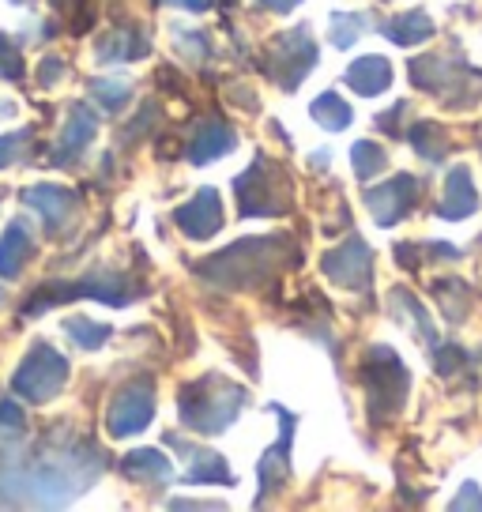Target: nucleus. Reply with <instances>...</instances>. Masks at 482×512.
Instances as JSON below:
<instances>
[{
	"mask_svg": "<svg viewBox=\"0 0 482 512\" xmlns=\"http://www.w3.org/2000/svg\"><path fill=\"white\" fill-rule=\"evenodd\" d=\"M230 147H234V132H230V128H223V125H204L193 136L189 159H193L196 166H204L208 159H219V155H226Z\"/></svg>",
	"mask_w": 482,
	"mask_h": 512,
	"instance_id": "4468645a",
	"label": "nucleus"
},
{
	"mask_svg": "<svg viewBox=\"0 0 482 512\" xmlns=\"http://www.w3.org/2000/svg\"><path fill=\"white\" fill-rule=\"evenodd\" d=\"M385 34L396 46H415V42L434 34V23L422 16V12H407V16H396L392 23H385Z\"/></svg>",
	"mask_w": 482,
	"mask_h": 512,
	"instance_id": "dca6fc26",
	"label": "nucleus"
},
{
	"mask_svg": "<svg viewBox=\"0 0 482 512\" xmlns=\"http://www.w3.org/2000/svg\"><path fill=\"white\" fill-rule=\"evenodd\" d=\"M177 223L189 238H211L219 226H223V208H219V196L215 189H200L196 200H189L185 208L177 211Z\"/></svg>",
	"mask_w": 482,
	"mask_h": 512,
	"instance_id": "0eeeda50",
	"label": "nucleus"
},
{
	"mask_svg": "<svg viewBox=\"0 0 482 512\" xmlns=\"http://www.w3.org/2000/svg\"><path fill=\"white\" fill-rule=\"evenodd\" d=\"M415 132H418V136H415L418 151H422V155H426L430 162L441 159V140H437V128L434 125H418Z\"/></svg>",
	"mask_w": 482,
	"mask_h": 512,
	"instance_id": "a878e982",
	"label": "nucleus"
},
{
	"mask_svg": "<svg viewBox=\"0 0 482 512\" xmlns=\"http://www.w3.org/2000/svg\"><path fill=\"white\" fill-rule=\"evenodd\" d=\"M475 185H471V174H467V166H456L449 177V192H445V204H441V215L445 219H464L475 211Z\"/></svg>",
	"mask_w": 482,
	"mask_h": 512,
	"instance_id": "ddd939ff",
	"label": "nucleus"
},
{
	"mask_svg": "<svg viewBox=\"0 0 482 512\" xmlns=\"http://www.w3.org/2000/svg\"><path fill=\"white\" fill-rule=\"evenodd\" d=\"M452 509H482V494L475 482H467L464 490H460V497L452 501Z\"/></svg>",
	"mask_w": 482,
	"mask_h": 512,
	"instance_id": "bb28decb",
	"label": "nucleus"
},
{
	"mask_svg": "<svg viewBox=\"0 0 482 512\" xmlns=\"http://www.w3.org/2000/svg\"><path fill=\"white\" fill-rule=\"evenodd\" d=\"M354 170H358V177H373L385 170V151L377 144H370V140H362V144H354Z\"/></svg>",
	"mask_w": 482,
	"mask_h": 512,
	"instance_id": "aec40b11",
	"label": "nucleus"
},
{
	"mask_svg": "<svg viewBox=\"0 0 482 512\" xmlns=\"http://www.w3.org/2000/svg\"><path fill=\"white\" fill-rule=\"evenodd\" d=\"M415 189H418L415 177L400 174L392 185H385V189H373L370 196H366V204H370V211L377 215V223L392 226L411 211V204H415Z\"/></svg>",
	"mask_w": 482,
	"mask_h": 512,
	"instance_id": "423d86ee",
	"label": "nucleus"
},
{
	"mask_svg": "<svg viewBox=\"0 0 482 512\" xmlns=\"http://www.w3.org/2000/svg\"><path fill=\"white\" fill-rule=\"evenodd\" d=\"M366 27H370V23H366L362 16H347V12H336V16H332V42H336L339 49H347L354 42V34L366 31Z\"/></svg>",
	"mask_w": 482,
	"mask_h": 512,
	"instance_id": "4be33fe9",
	"label": "nucleus"
},
{
	"mask_svg": "<svg viewBox=\"0 0 482 512\" xmlns=\"http://www.w3.org/2000/svg\"><path fill=\"white\" fill-rule=\"evenodd\" d=\"M347 83H351L358 95H381L388 83H392V68L381 57H362L358 64H351Z\"/></svg>",
	"mask_w": 482,
	"mask_h": 512,
	"instance_id": "f8f14e48",
	"label": "nucleus"
},
{
	"mask_svg": "<svg viewBox=\"0 0 482 512\" xmlns=\"http://www.w3.org/2000/svg\"><path fill=\"white\" fill-rule=\"evenodd\" d=\"M27 418L12 400H0V437H23Z\"/></svg>",
	"mask_w": 482,
	"mask_h": 512,
	"instance_id": "b1692460",
	"label": "nucleus"
},
{
	"mask_svg": "<svg viewBox=\"0 0 482 512\" xmlns=\"http://www.w3.org/2000/svg\"><path fill=\"white\" fill-rule=\"evenodd\" d=\"M23 200L46 219L53 234L68 223V215H72V208H76V196H72L68 189H53V185H34V189L23 192Z\"/></svg>",
	"mask_w": 482,
	"mask_h": 512,
	"instance_id": "6e6552de",
	"label": "nucleus"
},
{
	"mask_svg": "<svg viewBox=\"0 0 482 512\" xmlns=\"http://www.w3.org/2000/svg\"><path fill=\"white\" fill-rule=\"evenodd\" d=\"M102 452L91 445L42 448L0 456V501L4 505H65L102 475Z\"/></svg>",
	"mask_w": 482,
	"mask_h": 512,
	"instance_id": "f257e3e1",
	"label": "nucleus"
},
{
	"mask_svg": "<svg viewBox=\"0 0 482 512\" xmlns=\"http://www.w3.org/2000/svg\"><path fill=\"white\" fill-rule=\"evenodd\" d=\"M65 332L80 343L83 351H95V347H102V343L110 339V328H106V324H95V320H87V317H68Z\"/></svg>",
	"mask_w": 482,
	"mask_h": 512,
	"instance_id": "f3484780",
	"label": "nucleus"
},
{
	"mask_svg": "<svg viewBox=\"0 0 482 512\" xmlns=\"http://www.w3.org/2000/svg\"><path fill=\"white\" fill-rule=\"evenodd\" d=\"M95 128H98L95 113L87 110V106H76L72 117H68L61 144H57V151H53V166H68V159H76L83 147L95 140Z\"/></svg>",
	"mask_w": 482,
	"mask_h": 512,
	"instance_id": "1a4fd4ad",
	"label": "nucleus"
},
{
	"mask_svg": "<svg viewBox=\"0 0 482 512\" xmlns=\"http://www.w3.org/2000/svg\"><path fill=\"white\" fill-rule=\"evenodd\" d=\"M166 4H181V8H189V12H204L211 0H166Z\"/></svg>",
	"mask_w": 482,
	"mask_h": 512,
	"instance_id": "c85d7f7f",
	"label": "nucleus"
},
{
	"mask_svg": "<svg viewBox=\"0 0 482 512\" xmlns=\"http://www.w3.org/2000/svg\"><path fill=\"white\" fill-rule=\"evenodd\" d=\"M125 475L136 482H166L170 479V460L159 456V452H151V448H140V452H132L125 456Z\"/></svg>",
	"mask_w": 482,
	"mask_h": 512,
	"instance_id": "2eb2a0df",
	"label": "nucleus"
},
{
	"mask_svg": "<svg viewBox=\"0 0 482 512\" xmlns=\"http://www.w3.org/2000/svg\"><path fill=\"white\" fill-rule=\"evenodd\" d=\"M241 403H245V392L238 384L223 381V377H200V381L181 388L177 411H181L185 426H193L200 433H219L223 426L234 422Z\"/></svg>",
	"mask_w": 482,
	"mask_h": 512,
	"instance_id": "f03ea898",
	"label": "nucleus"
},
{
	"mask_svg": "<svg viewBox=\"0 0 482 512\" xmlns=\"http://www.w3.org/2000/svg\"><path fill=\"white\" fill-rule=\"evenodd\" d=\"M324 272L336 279L339 287H366L370 279V249L362 238H351L343 249H332L324 256Z\"/></svg>",
	"mask_w": 482,
	"mask_h": 512,
	"instance_id": "39448f33",
	"label": "nucleus"
},
{
	"mask_svg": "<svg viewBox=\"0 0 482 512\" xmlns=\"http://www.w3.org/2000/svg\"><path fill=\"white\" fill-rule=\"evenodd\" d=\"M260 4H264V8H275V12H290L298 0H260Z\"/></svg>",
	"mask_w": 482,
	"mask_h": 512,
	"instance_id": "c756f323",
	"label": "nucleus"
},
{
	"mask_svg": "<svg viewBox=\"0 0 482 512\" xmlns=\"http://www.w3.org/2000/svg\"><path fill=\"white\" fill-rule=\"evenodd\" d=\"M313 117L321 121L324 128H332V132H339V128L351 125V110L339 102L336 95H321L317 102H313Z\"/></svg>",
	"mask_w": 482,
	"mask_h": 512,
	"instance_id": "6ab92c4d",
	"label": "nucleus"
},
{
	"mask_svg": "<svg viewBox=\"0 0 482 512\" xmlns=\"http://www.w3.org/2000/svg\"><path fill=\"white\" fill-rule=\"evenodd\" d=\"M0 76L4 80H19L23 76V61H19V49L12 38L0 34Z\"/></svg>",
	"mask_w": 482,
	"mask_h": 512,
	"instance_id": "393cba45",
	"label": "nucleus"
},
{
	"mask_svg": "<svg viewBox=\"0 0 482 512\" xmlns=\"http://www.w3.org/2000/svg\"><path fill=\"white\" fill-rule=\"evenodd\" d=\"M27 147H31V132H27V128H23V132H8V136H0V166L23 162L27 159Z\"/></svg>",
	"mask_w": 482,
	"mask_h": 512,
	"instance_id": "5701e85b",
	"label": "nucleus"
},
{
	"mask_svg": "<svg viewBox=\"0 0 482 512\" xmlns=\"http://www.w3.org/2000/svg\"><path fill=\"white\" fill-rule=\"evenodd\" d=\"M91 95H95L106 110H121V102L129 98V83L125 80H91Z\"/></svg>",
	"mask_w": 482,
	"mask_h": 512,
	"instance_id": "412c9836",
	"label": "nucleus"
},
{
	"mask_svg": "<svg viewBox=\"0 0 482 512\" xmlns=\"http://www.w3.org/2000/svg\"><path fill=\"white\" fill-rule=\"evenodd\" d=\"M68 381V362L53 351L49 343H34L27 358L19 362L16 377H12V392L27 403H46L53 400Z\"/></svg>",
	"mask_w": 482,
	"mask_h": 512,
	"instance_id": "7ed1b4c3",
	"label": "nucleus"
},
{
	"mask_svg": "<svg viewBox=\"0 0 482 512\" xmlns=\"http://www.w3.org/2000/svg\"><path fill=\"white\" fill-rule=\"evenodd\" d=\"M151 415H155V388H151V381H136L117 392V400L110 403V415H106V426L113 437H132L151 422Z\"/></svg>",
	"mask_w": 482,
	"mask_h": 512,
	"instance_id": "20e7f679",
	"label": "nucleus"
},
{
	"mask_svg": "<svg viewBox=\"0 0 482 512\" xmlns=\"http://www.w3.org/2000/svg\"><path fill=\"white\" fill-rule=\"evenodd\" d=\"M132 38H140V34L136 31L110 34V38L98 46V57H102V61H136V57H144L147 46H129Z\"/></svg>",
	"mask_w": 482,
	"mask_h": 512,
	"instance_id": "a211bd4d",
	"label": "nucleus"
},
{
	"mask_svg": "<svg viewBox=\"0 0 482 512\" xmlns=\"http://www.w3.org/2000/svg\"><path fill=\"white\" fill-rule=\"evenodd\" d=\"M12 4H27V0H12Z\"/></svg>",
	"mask_w": 482,
	"mask_h": 512,
	"instance_id": "7c9ffc66",
	"label": "nucleus"
},
{
	"mask_svg": "<svg viewBox=\"0 0 482 512\" xmlns=\"http://www.w3.org/2000/svg\"><path fill=\"white\" fill-rule=\"evenodd\" d=\"M31 249H34L31 226H27V219H16V223L4 230V238H0V275L4 279H16L23 272V264L31 260Z\"/></svg>",
	"mask_w": 482,
	"mask_h": 512,
	"instance_id": "9d476101",
	"label": "nucleus"
},
{
	"mask_svg": "<svg viewBox=\"0 0 482 512\" xmlns=\"http://www.w3.org/2000/svg\"><path fill=\"white\" fill-rule=\"evenodd\" d=\"M61 76H65V61H57V57L42 61V76H38V83H42V87H53Z\"/></svg>",
	"mask_w": 482,
	"mask_h": 512,
	"instance_id": "cd10ccee",
	"label": "nucleus"
},
{
	"mask_svg": "<svg viewBox=\"0 0 482 512\" xmlns=\"http://www.w3.org/2000/svg\"><path fill=\"white\" fill-rule=\"evenodd\" d=\"M170 445H177L181 452H189L196 460V467H189L185 471V482H223V486H230V471L223 467V456H215V452H204V448H193L185 445V441H177V437H166Z\"/></svg>",
	"mask_w": 482,
	"mask_h": 512,
	"instance_id": "9b49d317",
	"label": "nucleus"
}]
</instances>
